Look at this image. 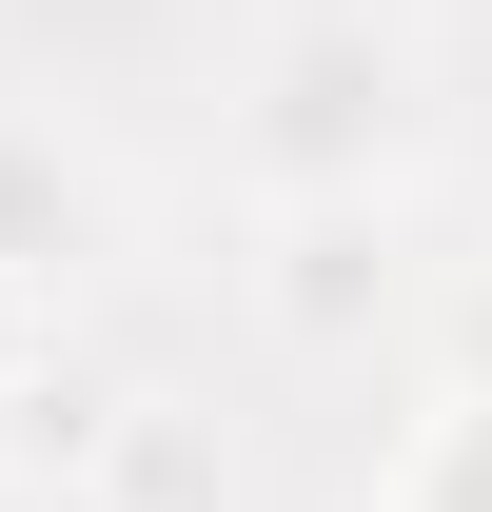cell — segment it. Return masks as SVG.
<instances>
[{
	"label": "cell",
	"instance_id": "3957f363",
	"mask_svg": "<svg viewBox=\"0 0 492 512\" xmlns=\"http://www.w3.org/2000/svg\"><path fill=\"white\" fill-rule=\"evenodd\" d=\"M60 237H79V178L40 138H0V276H60Z\"/></svg>",
	"mask_w": 492,
	"mask_h": 512
},
{
	"label": "cell",
	"instance_id": "7a4b0ae2",
	"mask_svg": "<svg viewBox=\"0 0 492 512\" xmlns=\"http://www.w3.org/2000/svg\"><path fill=\"white\" fill-rule=\"evenodd\" d=\"M374 512H492V375H453V394L414 414V453H394Z\"/></svg>",
	"mask_w": 492,
	"mask_h": 512
},
{
	"label": "cell",
	"instance_id": "6da1fadb",
	"mask_svg": "<svg viewBox=\"0 0 492 512\" xmlns=\"http://www.w3.org/2000/svg\"><path fill=\"white\" fill-rule=\"evenodd\" d=\"M394 99H414V60L355 40V20H315L296 60H276V99H256V178H276V197H374Z\"/></svg>",
	"mask_w": 492,
	"mask_h": 512
}]
</instances>
